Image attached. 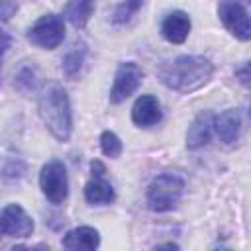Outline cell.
Here are the masks:
<instances>
[{
    "label": "cell",
    "mask_w": 251,
    "mask_h": 251,
    "mask_svg": "<svg viewBox=\"0 0 251 251\" xmlns=\"http://www.w3.org/2000/svg\"><path fill=\"white\" fill-rule=\"evenodd\" d=\"M141 78H143V73L135 63H122L114 76V86L110 90V102L120 104L126 98H129L141 84Z\"/></svg>",
    "instance_id": "obj_7"
},
{
    "label": "cell",
    "mask_w": 251,
    "mask_h": 251,
    "mask_svg": "<svg viewBox=\"0 0 251 251\" xmlns=\"http://www.w3.org/2000/svg\"><path fill=\"white\" fill-rule=\"evenodd\" d=\"M84 198L92 206H102V204H110L116 198V194L112 184L104 176H92V180H88L84 186Z\"/></svg>",
    "instance_id": "obj_14"
},
{
    "label": "cell",
    "mask_w": 251,
    "mask_h": 251,
    "mask_svg": "<svg viewBox=\"0 0 251 251\" xmlns=\"http://www.w3.org/2000/svg\"><path fill=\"white\" fill-rule=\"evenodd\" d=\"M241 126H243L241 112L233 110V108L222 112L220 116H214V120H212V127L216 129L220 141L226 145H231L237 141V137L241 133Z\"/></svg>",
    "instance_id": "obj_10"
},
{
    "label": "cell",
    "mask_w": 251,
    "mask_h": 251,
    "mask_svg": "<svg viewBox=\"0 0 251 251\" xmlns=\"http://www.w3.org/2000/svg\"><path fill=\"white\" fill-rule=\"evenodd\" d=\"M163 118V112H161V104L155 96L151 94H143L135 100L133 108H131V120L135 126L139 127H151V126H157Z\"/></svg>",
    "instance_id": "obj_9"
},
{
    "label": "cell",
    "mask_w": 251,
    "mask_h": 251,
    "mask_svg": "<svg viewBox=\"0 0 251 251\" xmlns=\"http://www.w3.org/2000/svg\"><path fill=\"white\" fill-rule=\"evenodd\" d=\"M100 149H102V153H104L106 157L116 159V157L122 155V141H120V137H118L114 131L106 129V131H102V135H100Z\"/></svg>",
    "instance_id": "obj_18"
},
{
    "label": "cell",
    "mask_w": 251,
    "mask_h": 251,
    "mask_svg": "<svg viewBox=\"0 0 251 251\" xmlns=\"http://www.w3.org/2000/svg\"><path fill=\"white\" fill-rule=\"evenodd\" d=\"M237 76H239L241 84H243V86H247V84H249V65H243V69H241V71H237Z\"/></svg>",
    "instance_id": "obj_23"
},
{
    "label": "cell",
    "mask_w": 251,
    "mask_h": 251,
    "mask_svg": "<svg viewBox=\"0 0 251 251\" xmlns=\"http://www.w3.org/2000/svg\"><path fill=\"white\" fill-rule=\"evenodd\" d=\"M84 55H86V47L80 43V45H73V49L65 55L63 59V71L69 78H75L80 69H82V63H84Z\"/></svg>",
    "instance_id": "obj_17"
},
{
    "label": "cell",
    "mask_w": 251,
    "mask_h": 251,
    "mask_svg": "<svg viewBox=\"0 0 251 251\" xmlns=\"http://www.w3.org/2000/svg\"><path fill=\"white\" fill-rule=\"evenodd\" d=\"M39 186L51 204H61L69 194V176L61 161H49L39 173Z\"/></svg>",
    "instance_id": "obj_5"
},
{
    "label": "cell",
    "mask_w": 251,
    "mask_h": 251,
    "mask_svg": "<svg viewBox=\"0 0 251 251\" xmlns=\"http://www.w3.org/2000/svg\"><path fill=\"white\" fill-rule=\"evenodd\" d=\"M157 247H173V249H176L178 245H176V243H161V245H157Z\"/></svg>",
    "instance_id": "obj_24"
},
{
    "label": "cell",
    "mask_w": 251,
    "mask_h": 251,
    "mask_svg": "<svg viewBox=\"0 0 251 251\" xmlns=\"http://www.w3.org/2000/svg\"><path fill=\"white\" fill-rule=\"evenodd\" d=\"M27 39L41 49H55L65 39V22L57 14L39 18L27 31Z\"/></svg>",
    "instance_id": "obj_4"
},
{
    "label": "cell",
    "mask_w": 251,
    "mask_h": 251,
    "mask_svg": "<svg viewBox=\"0 0 251 251\" xmlns=\"http://www.w3.org/2000/svg\"><path fill=\"white\" fill-rule=\"evenodd\" d=\"M184 192V180L175 173L155 176L147 188V204L153 212H169L176 208Z\"/></svg>",
    "instance_id": "obj_3"
},
{
    "label": "cell",
    "mask_w": 251,
    "mask_h": 251,
    "mask_svg": "<svg viewBox=\"0 0 251 251\" xmlns=\"http://www.w3.org/2000/svg\"><path fill=\"white\" fill-rule=\"evenodd\" d=\"M0 229L8 237H29L33 233V220L20 204H8L0 214Z\"/></svg>",
    "instance_id": "obj_8"
},
{
    "label": "cell",
    "mask_w": 251,
    "mask_h": 251,
    "mask_svg": "<svg viewBox=\"0 0 251 251\" xmlns=\"http://www.w3.org/2000/svg\"><path fill=\"white\" fill-rule=\"evenodd\" d=\"M161 33L171 43H182L190 33V18H188V14H184L180 10L171 12L161 24Z\"/></svg>",
    "instance_id": "obj_12"
},
{
    "label": "cell",
    "mask_w": 251,
    "mask_h": 251,
    "mask_svg": "<svg viewBox=\"0 0 251 251\" xmlns=\"http://www.w3.org/2000/svg\"><path fill=\"white\" fill-rule=\"evenodd\" d=\"M39 116L51 135L59 141H69L73 131L71 102L63 86L49 84L39 94Z\"/></svg>",
    "instance_id": "obj_2"
},
{
    "label": "cell",
    "mask_w": 251,
    "mask_h": 251,
    "mask_svg": "<svg viewBox=\"0 0 251 251\" xmlns=\"http://www.w3.org/2000/svg\"><path fill=\"white\" fill-rule=\"evenodd\" d=\"M143 6V0H124L118 8H116V12H114V24H126V22H129L131 20V16L139 10Z\"/></svg>",
    "instance_id": "obj_19"
},
{
    "label": "cell",
    "mask_w": 251,
    "mask_h": 251,
    "mask_svg": "<svg viewBox=\"0 0 251 251\" xmlns=\"http://www.w3.org/2000/svg\"><path fill=\"white\" fill-rule=\"evenodd\" d=\"M214 67L202 55H180L159 67V80L176 92H194L212 78Z\"/></svg>",
    "instance_id": "obj_1"
},
{
    "label": "cell",
    "mask_w": 251,
    "mask_h": 251,
    "mask_svg": "<svg viewBox=\"0 0 251 251\" xmlns=\"http://www.w3.org/2000/svg\"><path fill=\"white\" fill-rule=\"evenodd\" d=\"M94 6H96V0H69L65 6V18L75 27L82 29L94 12Z\"/></svg>",
    "instance_id": "obj_15"
},
{
    "label": "cell",
    "mask_w": 251,
    "mask_h": 251,
    "mask_svg": "<svg viewBox=\"0 0 251 251\" xmlns=\"http://www.w3.org/2000/svg\"><path fill=\"white\" fill-rule=\"evenodd\" d=\"M0 233H2V229H0Z\"/></svg>",
    "instance_id": "obj_25"
},
{
    "label": "cell",
    "mask_w": 251,
    "mask_h": 251,
    "mask_svg": "<svg viewBox=\"0 0 251 251\" xmlns=\"http://www.w3.org/2000/svg\"><path fill=\"white\" fill-rule=\"evenodd\" d=\"M212 120H214V114L212 112H200L194 122L190 124L188 131H186V147L188 149H200L204 147L208 141H210V135H212Z\"/></svg>",
    "instance_id": "obj_13"
},
{
    "label": "cell",
    "mask_w": 251,
    "mask_h": 251,
    "mask_svg": "<svg viewBox=\"0 0 251 251\" xmlns=\"http://www.w3.org/2000/svg\"><path fill=\"white\" fill-rule=\"evenodd\" d=\"M8 47H10V35L4 29H0V75H2V57L8 51Z\"/></svg>",
    "instance_id": "obj_21"
},
{
    "label": "cell",
    "mask_w": 251,
    "mask_h": 251,
    "mask_svg": "<svg viewBox=\"0 0 251 251\" xmlns=\"http://www.w3.org/2000/svg\"><path fill=\"white\" fill-rule=\"evenodd\" d=\"M218 16L226 29L235 35L241 41H247L251 37V25H249V16L243 4L237 0H220L218 4Z\"/></svg>",
    "instance_id": "obj_6"
},
{
    "label": "cell",
    "mask_w": 251,
    "mask_h": 251,
    "mask_svg": "<svg viewBox=\"0 0 251 251\" xmlns=\"http://www.w3.org/2000/svg\"><path fill=\"white\" fill-rule=\"evenodd\" d=\"M90 171H92V176H104V173H106V169H104V165L100 161H92L90 163Z\"/></svg>",
    "instance_id": "obj_22"
},
{
    "label": "cell",
    "mask_w": 251,
    "mask_h": 251,
    "mask_svg": "<svg viewBox=\"0 0 251 251\" xmlns=\"http://www.w3.org/2000/svg\"><path fill=\"white\" fill-rule=\"evenodd\" d=\"M37 82H39V71H37V67H35V65L25 63V65H22V67L16 71L14 84H16V88H18V90H22V92L35 90Z\"/></svg>",
    "instance_id": "obj_16"
},
{
    "label": "cell",
    "mask_w": 251,
    "mask_h": 251,
    "mask_svg": "<svg viewBox=\"0 0 251 251\" xmlns=\"http://www.w3.org/2000/svg\"><path fill=\"white\" fill-rule=\"evenodd\" d=\"M16 12H18L16 0H0V20L2 22H8Z\"/></svg>",
    "instance_id": "obj_20"
},
{
    "label": "cell",
    "mask_w": 251,
    "mask_h": 251,
    "mask_svg": "<svg viewBox=\"0 0 251 251\" xmlns=\"http://www.w3.org/2000/svg\"><path fill=\"white\" fill-rule=\"evenodd\" d=\"M100 245V233L90 226L71 229L63 237V247L71 251H94Z\"/></svg>",
    "instance_id": "obj_11"
}]
</instances>
